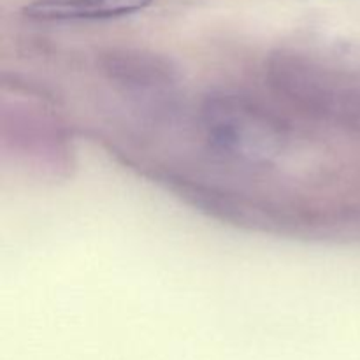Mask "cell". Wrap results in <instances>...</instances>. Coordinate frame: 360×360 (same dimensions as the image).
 Listing matches in <instances>:
<instances>
[{
    "label": "cell",
    "instance_id": "2",
    "mask_svg": "<svg viewBox=\"0 0 360 360\" xmlns=\"http://www.w3.org/2000/svg\"><path fill=\"white\" fill-rule=\"evenodd\" d=\"M202 123L211 146L243 164H269L287 143L283 123L241 94L210 95L202 105Z\"/></svg>",
    "mask_w": 360,
    "mask_h": 360
},
{
    "label": "cell",
    "instance_id": "3",
    "mask_svg": "<svg viewBox=\"0 0 360 360\" xmlns=\"http://www.w3.org/2000/svg\"><path fill=\"white\" fill-rule=\"evenodd\" d=\"M104 69L122 86L134 91H157L174 83L176 70L167 58L144 49H112L105 53Z\"/></svg>",
    "mask_w": 360,
    "mask_h": 360
},
{
    "label": "cell",
    "instance_id": "1",
    "mask_svg": "<svg viewBox=\"0 0 360 360\" xmlns=\"http://www.w3.org/2000/svg\"><path fill=\"white\" fill-rule=\"evenodd\" d=\"M271 86L308 115L360 134V67L299 49H280L266 63Z\"/></svg>",
    "mask_w": 360,
    "mask_h": 360
},
{
    "label": "cell",
    "instance_id": "4",
    "mask_svg": "<svg viewBox=\"0 0 360 360\" xmlns=\"http://www.w3.org/2000/svg\"><path fill=\"white\" fill-rule=\"evenodd\" d=\"M153 0H34L23 14L35 21L112 20L136 14Z\"/></svg>",
    "mask_w": 360,
    "mask_h": 360
}]
</instances>
